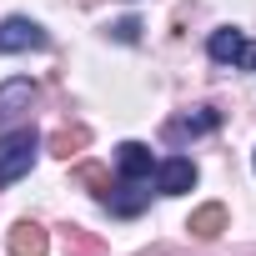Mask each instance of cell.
Listing matches in <instances>:
<instances>
[{"label":"cell","mask_w":256,"mask_h":256,"mask_svg":"<svg viewBox=\"0 0 256 256\" xmlns=\"http://www.w3.org/2000/svg\"><path fill=\"white\" fill-rule=\"evenodd\" d=\"M86 141H90V131H86V126H66V131H56V136H50V151L70 161V156H76Z\"/></svg>","instance_id":"9"},{"label":"cell","mask_w":256,"mask_h":256,"mask_svg":"<svg viewBox=\"0 0 256 256\" xmlns=\"http://www.w3.org/2000/svg\"><path fill=\"white\" fill-rule=\"evenodd\" d=\"M181 131H191V136H201V131H216V110H196V116L176 120V136H181Z\"/></svg>","instance_id":"10"},{"label":"cell","mask_w":256,"mask_h":256,"mask_svg":"<svg viewBox=\"0 0 256 256\" xmlns=\"http://www.w3.org/2000/svg\"><path fill=\"white\" fill-rule=\"evenodd\" d=\"M116 30V40H136L141 36V20H120V26H110Z\"/></svg>","instance_id":"11"},{"label":"cell","mask_w":256,"mask_h":256,"mask_svg":"<svg viewBox=\"0 0 256 256\" xmlns=\"http://www.w3.org/2000/svg\"><path fill=\"white\" fill-rule=\"evenodd\" d=\"M206 56H211L216 66H241V70H256V40H251V36H241V30H231V26L211 30Z\"/></svg>","instance_id":"2"},{"label":"cell","mask_w":256,"mask_h":256,"mask_svg":"<svg viewBox=\"0 0 256 256\" xmlns=\"http://www.w3.org/2000/svg\"><path fill=\"white\" fill-rule=\"evenodd\" d=\"M30 100H36V86L30 80H6L0 86V116H20V110H30Z\"/></svg>","instance_id":"7"},{"label":"cell","mask_w":256,"mask_h":256,"mask_svg":"<svg viewBox=\"0 0 256 256\" xmlns=\"http://www.w3.org/2000/svg\"><path fill=\"white\" fill-rule=\"evenodd\" d=\"M46 251H50L46 226H36V221H16L10 226V256H46Z\"/></svg>","instance_id":"6"},{"label":"cell","mask_w":256,"mask_h":256,"mask_svg":"<svg viewBox=\"0 0 256 256\" xmlns=\"http://www.w3.org/2000/svg\"><path fill=\"white\" fill-rule=\"evenodd\" d=\"M46 46H50V36H46L36 20H26V16L0 20V56H16V50H46Z\"/></svg>","instance_id":"3"},{"label":"cell","mask_w":256,"mask_h":256,"mask_svg":"<svg viewBox=\"0 0 256 256\" xmlns=\"http://www.w3.org/2000/svg\"><path fill=\"white\" fill-rule=\"evenodd\" d=\"M221 231H226V206H201V211H191V236L211 241V236H221Z\"/></svg>","instance_id":"8"},{"label":"cell","mask_w":256,"mask_h":256,"mask_svg":"<svg viewBox=\"0 0 256 256\" xmlns=\"http://www.w3.org/2000/svg\"><path fill=\"white\" fill-rule=\"evenodd\" d=\"M36 151H40V136L30 131V126H20V131H6V136H0V186H16L20 176H30Z\"/></svg>","instance_id":"1"},{"label":"cell","mask_w":256,"mask_h":256,"mask_svg":"<svg viewBox=\"0 0 256 256\" xmlns=\"http://www.w3.org/2000/svg\"><path fill=\"white\" fill-rule=\"evenodd\" d=\"M116 171H120V181H146V176L156 171V156H151V146H141V141H126V146L116 151Z\"/></svg>","instance_id":"5"},{"label":"cell","mask_w":256,"mask_h":256,"mask_svg":"<svg viewBox=\"0 0 256 256\" xmlns=\"http://www.w3.org/2000/svg\"><path fill=\"white\" fill-rule=\"evenodd\" d=\"M191 186H196V166H191L186 156H171V161L156 166V191H161V196H186Z\"/></svg>","instance_id":"4"}]
</instances>
